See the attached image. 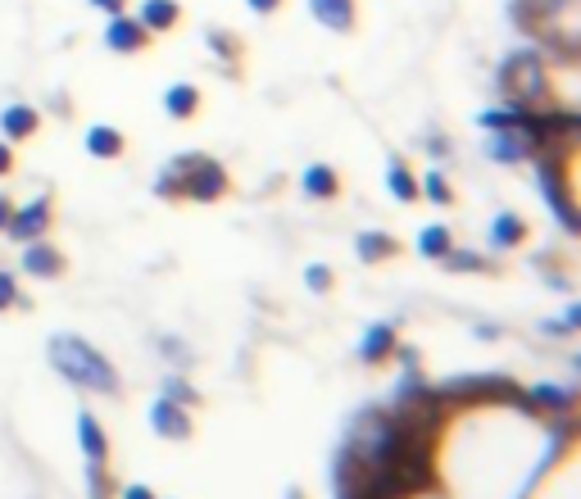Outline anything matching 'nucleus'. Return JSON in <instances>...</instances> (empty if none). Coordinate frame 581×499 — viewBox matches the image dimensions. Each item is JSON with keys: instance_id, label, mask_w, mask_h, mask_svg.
<instances>
[{"instance_id": "nucleus-15", "label": "nucleus", "mask_w": 581, "mask_h": 499, "mask_svg": "<svg viewBox=\"0 0 581 499\" xmlns=\"http://www.w3.org/2000/svg\"><path fill=\"white\" fill-rule=\"evenodd\" d=\"M137 23L150 32V37H164V32H173L182 23V5L178 0H141Z\"/></svg>"}, {"instance_id": "nucleus-24", "label": "nucleus", "mask_w": 581, "mask_h": 499, "mask_svg": "<svg viewBox=\"0 0 581 499\" xmlns=\"http://www.w3.org/2000/svg\"><path fill=\"white\" fill-rule=\"evenodd\" d=\"M28 309V295H23L19 277L10 268H0V314H23Z\"/></svg>"}, {"instance_id": "nucleus-22", "label": "nucleus", "mask_w": 581, "mask_h": 499, "mask_svg": "<svg viewBox=\"0 0 581 499\" xmlns=\"http://www.w3.org/2000/svg\"><path fill=\"white\" fill-rule=\"evenodd\" d=\"M159 395H164V400H173V404H182V409H205V395L196 391V386L187 382V377H182V372H168L164 382H159Z\"/></svg>"}, {"instance_id": "nucleus-33", "label": "nucleus", "mask_w": 581, "mask_h": 499, "mask_svg": "<svg viewBox=\"0 0 581 499\" xmlns=\"http://www.w3.org/2000/svg\"><path fill=\"white\" fill-rule=\"evenodd\" d=\"M164 354H168L173 363H191V354L182 350V341H164Z\"/></svg>"}, {"instance_id": "nucleus-18", "label": "nucleus", "mask_w": 581, "mask_h": 499, "mask_svg": "<svg viewBox=\"0 0 581 499\" xmlns=\"http://www.w3.org/2000/svg\"><path fill=\"white\" fill-rule=\"evenodd\" d=\"M386 191H391V200H400V205H423V200H418V173L404 164L400 155L386 159Z\"/></svg>"}, {"instance_id": "nucleus-20", "label": "nucleus", "mask_w": 581, "mask_h": 499, "mask_svg": "<svg viewBox=\"0 0 581 499\" xmlns=\"http://www.w3.org/2000/svg\"><path fill=\"white\" fill-rule=\"evenodd\" d=\"M454 245H459L454 241V227H445V223H427L423 232H418V255H423L427 264H441Z\"/></svg>"}, {"instance_id": "nucleus-21", "label": "nucleus", "mask_w": 581, "mask_h": 499, "mask_svg": "<svg viewBox=\"0 0 581 499\" xmlns=\"http://www.w3.org/2000/svg\"><path fill=\"white\" fill-rule=\"evenodd\" d=\"M418 200H427V205H436V209H454V205H459L450 177H445L441 168H427V173L418 177Z\"/></svg>"}, {"instance_id": "nucleus-13", "label": "nucleus", "mask_w": 581, "mask_h": 499, "mask_svg": "<svg viewBox=\"0 0 581 499\" xmlns=\"http://www.w3.org/2000/svg\"><path fill=\"white\" fill-rule=\"evenodd\" d=\"M309 14L318 19V28L341 32V37H350V32L359 28V5H355V0H309Z\"/></svg>"}, {"instance_id": "nucleus-4", "label": "nucleus", "mask_w": 581, "mask_h": 499, "mask_svg": "<svg viewBox=\"0 0 581 499\" xmlns=\"http://www.w3.org/2000/svg\"><path fill=\"white\" fill-rule=\"evenodd\" d=\"M50 227H55V200H50V196H32V200H23V205L10 214L5 236H10L14 245H28V241L50 236Z\"/></svg>"}, {"instance_id": "nucleus-30", "label": "nucleus", "mask_w": 581, "mask_h": 499, "mask_svg": "<svg viewBox=\"0 0 581 499\" xmlns=\"http://www.w3.org/2000/svg\"><path fill=\"white\" fill-rule=\"evenodd\" d=\"M246 5L259 14V19H268V14H277V10H282L286 0H246Z\"/></svg>"}, {"instance_id": "nucleus-31", "label": "nucleus", "mask_w": 581, "mask_h": 499, "mask_svg": "<svg viewBox=\"0 0 581 499\" xmlns=\"http://www.w3.org/2000/svg\"><path fill=\"white\" fill-rule=\"evenodd\" d=\"M10 173H14V146L0 137V177H10Z\"/></svg>"}, {"instance_id": "nucleus-1", "label": "nucleus", "mask_w": 581, "mask_h": 499, "mask_svg": "<svg viewBox=\"0 0 581 499\" xmlns=\"http://www.w3.org/2000/svg\"><path fill=\"white\" fill-rule=\"evenodd\" d=\"M46 359H50V368L60 372L69 386H78V391L105 395V400H119V395H123L119 368H114V363H109L105 354H100L96 345L87 341V336H78V332H55L46 341Z\"/></svg>"}, {"instance_id": "nucleus-8", "label": "nucleus", "mask_w": 581, "mask_h": 499, "mask_svg": "<svg viewBox=\"0 0 581 499\" xmlns=\"http://www.w3.org/2000/svg\"><path fill=\"white\" fill-rule=\"evenodd\" d=\"M400 350V323L395 318H382V323H368V332L359 336V363L368 368H386Z\"/></svg>"}, {"instance_id": "nucleus-29", "label": "nucleus", "mask_w": 581, "mask_h": 499, "mask_svg": "<svg viewBox=\"0 0 581 499\" xmlns=\"http://www.w3.org/2000/svg\"><path fill=\"white\" fill-rule=\"evenodd\" d=\"M114 499H159V495L150 486H141V481H132V486H119V495H114Z\"/></svg>"}, {"instance_id": "nucleus-23", "label": "nucleus", "mask_w": 581, "mask_h": 499, "mask_svg": "<svg viewBox=\"0 0 581 499\" xmlns=\"http://www.w3.org/2000/svg\"><path fill=\"white\" fill-rule=\"evenodd\" d=\"M119 481L109 472V463H87V499H114Z\"/></svg>"}, {"instance_id": "nucleus-27", "label": "nucleus", "mask_w": 581, "mask_h": 499, "mask_svg": "<svg viewBox=\"0 0 581 499\" xmlns=\"http://www.w3.org/2000/svg\"><path fill=\"white\" fill-rule=\"evenodd\" d=\"M305 286L318 295V300H323V295L336 291V273H332L327 264H309V268H305Z\"/></svg>"}, {"instance_id": "nucleus-7", "label": "nucleus", "mask_w": 581, "mask_h": 499, "mask_svg": "<svg viewBox=\"0 0 581 499\" xmlns=\"http://www.w3.org/2000/svg\"><path fill=\"white\" fill-rule=\"evenodd\" d=\"M527 241H532V223H527V214H518V209H500V214L491 218V227H486V245H491L495 255H513V250H522Z\"/></svg>"}, {"instance_id": "nucleus-11", "label": "nucleus", "mask_w": 581, "mask_h": 499, "mask_svg": "<svg viewBox=\"0 0 581 499\" xmlns=\"http://www.w3.org/2000/svg\"><path fill=\"white\" fill-rule=\"evenodd\" d=\"M345 191V177L336 173L332 164H309L305 173H300V196L314 200V205H336Z\"/></svg>"}, {"instance_id": "nucleus-19", "label": "nucleus", "mask_w": 581, "mask_h": 499, "mask_svg": "<svg viewBox=\"0 0 581 499\" xmlns=\"http://www.w3.org/2000/svg\"><path fill=\"white\" fill-rule=\"evenodd\" d=\"M441 264H445V273H459V277H468V273L500 277V264H495L491 255H482V250H468V245H454V250L441 259Z\"/></svg>"}, {"instance_id": "nucleus-32", "label": "nucleus", "mask_w": 581, "mask_h": 499, "mask_svg": "<svg viewBox=\"0 0 581 499\" xmlns=\"http://www.w3.org/2000/svg\"><path fill=\"white\" fill-rule=\"evenodd\" d=\"M91 10H100V14H119V10H128V0H87Z\"/></svg>"}, {"instance_id": "nucleus-5", "label": "nucleus", "mask_w": 581, "mask_h": 499, "mask_svg": "<svg viewBox=\"0 0 581 499\" xmlns=\"http://www.w3.org/2000/svg\"><path fill=\"white\" fill-rule=\"evenodd\" d=\"M146 422H150V431H155L159 441H168V445H187L191 436H196V418H191V409L164 400V395H159V400H150Z\"/></svg>"}, {"instance_id": "nucleus-34", "label": "nucleus", "mask_w": 581, "mask_h": 499, "mask_svg": "<svg viewBox=\"0 0 581 499\" xmlns=\"http://www.w3.org/2000/svg\"><path fill=\"white\" fill-rule=\"evenodd\" d=\"M10 214H14L10 196H0V232H5V223H10Z\"/></svg>"}, {"instance_id": "nucleus-25", "label": "nucleus", "mask_w": 581, "mask_h": 499, "mask_svg": "<svg viewBox=\"0 0 581 499\" xmlns=\"http://www.w3.org/2000/svg\"><path fill=\"white\" fill-rule=\"evenodd\" d=\"M532 404H541V409H550L554 418H568V409H572V391H563V386H536L532 391Z\"/></svg>"}, {"instance_id": "nucleus-2", "label": "nucleus", "mask_w": 581, "mask_h": 499, "mask_svg": "<svg viewBox=\"0 0 581 499\" xmlns=\"http://www.w3.org/2000/svg\"><path fill=\"white\" fill-rule=\"evenodd\" d=\"M168 168L182 177V200H191V205H218V200L232 196V173L223 168V159L205 155V150L173 155Z\"/></svg>"}, {"instance_id": "nucleus-17", "label": "nucleus", "mask_w": 581, "mask_h": 499, "mask_svg": "<svg viewBox=\"0 0 581 499\" xmlns=\"http://www.w3.org/2000/svg\"><path fill=\"white\" fill-rule=\"evenodd\" d=\"M200 105H205V96H200L196 82H173V87L164 91V114L173 118V123H191V118L200 114Z\"/></svg>"}, {"instance_id": "nucleus-3", "label": "nucleus", "mask_w": 581, "mask_h": 499, "mask_svg": "<svg viewBox=\"0 0 581 499\" xmlns=\"http://www.w3.org/2000/svg\"><path fill=\"white\" fill-rule=\"evenodd\" d=\"M500 82H504V96H509V105H536V100L545 96V64H541V55H513L509 64H504V73H500Z\"/></svg>"}, {"instance_id": "nucleus-10", "label": "nucleus", "mask_w": 581, "mask_h": 499, "mask_svg": "<svg viewBox=\"0 0 581 499\" xmlns=\"http://www.w3.org/2000/svg\"><path fill=\"white\" fill-rule=\"evenodd\" d=\"M404 255V241L395 232H382V227H373V232H359L355 236V259L368 268H382V264H395V259Z\"/></svg>"}, {"instance_id": "nucleus-28", "label": "nucleus", "mask_w": 581, "mask_h": 499, "mask_svg": "<svg viewBox=\"0 0 581 499\" xmlns=\"http://www.w3.org/2000/svg\"><path fill=\"white\" fill-rule=\"evenodd\" d=\"M205 46L214 50L218 59H241V41L232 37V32H218V28H209V32H205Z\"/></svg>"}, {"instance_id": "nucleus-9", "label": "nucleus", "mask_w": 581, "mask_h": 499, "mask_svg": "<svg viewBox=\"0 0 581 499\" xmlns=\"http://www.w3.org/2000/svg\"><path fill=\"white\" fill-rule=\"evenodd\" d=\"M150 41H155V37L137 23V14H128V10L105 14V46L114 50V55H141Z\"/></svg>"}, {"instance_id": "nucleus-14", "label": "nucleus", "mask_w": 581, "mask_h": 499, "mask_svg": "<svg viewBox=\"0 0 581 499\" xmlns=\"http://www.w3.org/2000/svg\"><path fill=\"white\" fill-rule=\"evenodd\" d=\"M82 150L91 159H100V164H114V159L128 155V137L119 128H109V123H91L87 137H82Z\"/></svg>"}, {"instance_id": "nucleus-26", "label": "nucleus", "mask_w": 581, "mask_h": 499, "mask_svg": "<svg viewBox=\"0 0 581 499\" xmlns=\"http://www.w3.org/2000/svg\"><path fill=\"white\" fill-rule=\"evenodd\" d=\"M155 196L164 200V205H182V177L173 173V168H168V164L155 173Z\"/></svg>"}, {"instance_id": "nucleus-6", "label": "nucleus", "mask_w": 581, "mask_h": 499, "mask_svg": "<svg viewBox=\"0 0 581 499\" xmlns=\"http://www.w3.org/2000/svg\"><path fill=\"white\" fill-rule=\"evenodd\" d=\"M19 268L28 277H37V282H60L64 273H69V255H64L60 245L50 241V236H41V241H28L19 245Z\"/></svg>"}, {"instance_id": "nucleus-12", "label": "nucleus", "mask_w": 581, "mask_h": 499, "mask_svg": "<svg viewBox=\"0 0 581 499\" xmlns=\"http://www.w3.org/2000/svg\"><path fill=\"white\" fill-rule=\"evenodd\" d=\"M41 132V114L28 105V100H10V105L0 109V137L19 146V141H32Z\"/></svg>"}, {"instance_id": "nucleus-35", "label": "nucleus", "mask_w": 581, "mask_h": 499, "mask_svg": "<svg viewBox=\"0 0 581 499\" xmlns=\"http://www.w3.org/2000/svg\"><path fill=\"white\" fill-rule=\"evenodd\" d=\"M282 499H309V495H305L300 486H286V495H282Z\"/></svg>"}, {"instance_id": "nucleus-16", "label": "nucleus", "mask_w": 581, "mask_h": 499, "mask_svg": "<svg viewBox=\"0 0 581 499\" xmlns=\"http://www.w3.org/2000/svg\"><path fill=\"white\" fill-rule=\"evenodd\" d=\"M78 450L87 463H109V436L91 409H78Z\"/></svg>"}]
</instances>
